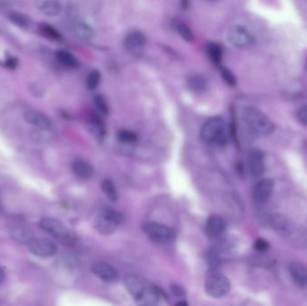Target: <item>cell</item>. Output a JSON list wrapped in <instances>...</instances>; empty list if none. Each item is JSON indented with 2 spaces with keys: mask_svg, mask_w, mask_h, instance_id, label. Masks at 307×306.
<instances>
[{
  "mask_svg": "<svg viewBox=\"0 0 307 306\" xmlns=\"http://www.w3.org/2000/svg\"><path fill=\"white\" fill-rule=\"evenodd\" d=\"M29 250L40 258L52 257L56 253L57 247L53 242L44 238H32L28 243Z\"/></svg>",
  "mask_w": 307,
  "mask_h": 306,
  "instance_id": "9c48e42d",
  "label": "cell"
},
{
  "mask_svg": "<svg viewBox=\"0 0 307 306\" xmlns=\"http://www.w3.org/2000/svg\"><path fill=\"white\" fill-rule=\"evenodd\" d=\"M306 70H307V62H306Z\"/></svg>",
  "mask_w": 307,
  "mask_h": 306,
  "instance_id": "ab89813d",
  "label": "cell"
},
{
  "mask_svg": "<svg viewBox=\"0 0 307 306\" xmlns=\"http://www.w3.org/2000/svg\"><path fill=\"white\" fill-rule=\"evenodd\" d=\"M296 117L299 122H301L303 125L307 126V105L299 108L296 113Z\"/></svg>",
  "mask_w": 307,
  "mask_h": 306,
  "instance_id": "e575fe53",
  "label": "cell"
},
{
  "mask_svg": "<svg viewBox=\"0 0 307 306\" xmlns=\"http://www.w3.org/2000/svg\"><path fill=\"white\" fill-rule=\"evenodd\" d=\"M227 39L235 48H249L254 43L253 35L248 29L242 25L232 26L227 33Z\"/></svg>",
  "mask_w": 307,
  "mask_h": 306,
  "instance_id": "8992f818",
  "label": "cell"
},
{
  "mask_svg": "<svg viewBox=\"0 0 307 306\" xmlns=\"http://www.w3.org/2000/svg\"><path fill=\"white\" fill-rule=\"evenodd\" d=\"M93 274L105 281H113L118 277L117 270L106 262H98L92 267Z\"/></svg>",
  "mask_w": 307,
  "mask_h": 306,
  "instance_id": "4fadbf2b",
  "label": "cell"
},
{
  "mask_svg": "<svg viewBox=\"0 0 307 306\" xmlns=\"http://www.w3.org/2000/svg\"><path fill=\"white\" fill-rule=\"evenodd\" d=\"M273 188H274V181L270 178L260 180L255 184L252 191V196L255 201L260 204L266 202L272 193Z\"/></svg>",
  "mask_w": 307,
  "mask_h": 306,
  "instance_id": "8fae6325",
  "label": "cell"
},
{
  "mask_svg": "<svg viewBox=\"0 0 307 306\" xmlns=\"http://www.w3.org/2000/svg\"><path fill=\"white\" fill-rule=\"evenodd\" d=\"M134 299L138 306H157L159 301V294L155 287L145 285L142 290L134 296Z\"/></svg>",
  "mask_w": 307,
  "mask_h": 306,
  "instance_id": "7c38bea8",
  "label": "cell"
},
{
  "mask_svg": "<svg viewBox=\"0 0 307 306\" xmlns=\"http://www.w3.org/2000/svg\"><path fill=\"white\" fill-rule=\"evenodd\" d=\"M145 43H146V39L144 33L138 31L129 32L124 39V45L126 48L132 50L144 47Z\"/></svg>",
  "mask_w": 307,
  "mask_h": 306,
  "instance_id": "d6986e66",
  "label": "cell"
},
{
  "mask_svg": "<svg viewBox=\"0 0 307 306\" xmlns=\"http://www.w3.org/2000/svg\"><path fill=\"white\" fill-rule=\"evenodd\" d=\"M230 286L229 279L220 273L211 275L205 283L207 294L215 298L225 296L230 290Z\"/></svg>",
  "mask_w": 307,
  "mask_h": 306,
  "instance_id": "5b68a950",
  "label": "cell"
},
{
  "mask_svg": "<svg viewBox=\"0 0 307 306\" xmlns=\"http://www.w3.org/2000/svg\"><path fill=\"white\" fill-rule=\"evenodd\" d=\"M5 64L8 67V69H15L18 66V61L15 57H9L6 60Z\"/></svg>",
  "mask_w": 307,
  "mask_h": 306,
  "instance_id": "d590c367",
  "label": "cell"
},
{
  "mask_svg": "<svg viewBox=\"0 0 307 306\" xmlns=\"http://www.w3.org/2000/svg\"><path fill=\"white\" fill-rule=\"evenodd\" d=\"M289 273L295 285L300 287L307 286V267L300 262H292L289 265Z\"/></svg>",
  "mask_w": 307,
  "mask_h": 306,
  "instance_id": "5bb4252c",
  "label": "cell"
},
{
  "mask_svg": "<svg viewBox=\"0 0 307 306\" xmlns=\"http://www.w3.org/2000/svg\"><path fill=\"white\" fill-rule=\"evenodd\" d=\"M8 19L11 21V23L16 24V26L20 28H28L31 24V20L28 16H25L23 13L16 12V11L9 13Z\"/></svg>",
  "mask_w": 307,
  "mask_h": 306,
  "instance_id": "603a6c76",
  "label": "cell"
},
{
  "mask_svg": "<svg viewBox=\"0 0 307 306\" xmlns=\"http://www.w3.org/2000/svg\"><path fill=\"white\" fill-rule=\"evenodd\" d=\"M201 138L209 144L223 146L227 142L226 123L221 117H213L208 120L200 131Z\"/></svg>",
  "mask_w": 307,
  "mask_h": 306,
  "instance_id": "7a4b0ae2",
  "label": "cell"
},
{
  "mask_svg": "<svg viewBox=\"0 0 307 306\" xmlns=\"http://www.w3.org/2000/svg\"><path fill=\"white\" fill-rule=\"evenodd\" d=\"M23 116L25 122L34 128L41 130H49L53 129V121H50V119L46 114L38 110L27 108L24 110Z\"/></svg>",
  "mask_w": 307,
  "mask_h": 306,
  "instance_id": "ba28073f",
  "label": "cell"
},
{
  "mask_svg": "<svg viewBox=\"0 0 307 306\" xmlns=\"http://www.w3.org/2000/svg\"><path fill=\"white\" fill-rule=\"evenodd\" d=\"M56 58L62 66L68 69H77L79 66V62L77 61V58L68 50L60 49L59 52H57Z\"/></svg>",
  "mask_w": 307,
  "mask_h": 306,
  "instance_id": "44dd1931",
  "label": "cell"
},
{
  "mask_svg": "<svg viewBox=\"0 0 307 306\" xmlns=\"http://www.w3.org/2000/svg\"><path fill=\"white\" fill-rule=\"evenodd\" d=\"M74 35L79 40H89L93 37V30L89 24L83 21H75L71 26Z\"/></svg>",
  "mask_w": 307,
  "mask_h": 306,
  "instance_id": "ac0fdd59",
  "label": "cell"
},
{
  "mask_svg": "<svg viewBox=\"0 0 307 306\" xmlns=\"http://www.w3.org/2000/svg\"><path fill=\"white\" fill-rule=\"evenodd\" d=\"M242 119L247 127L260 136H269L273 133L275 126L265 113L255 107H246L242 111Z\"/></svg>",
  "mask_w": 307,
  "mask_h": 306,
  "instance_id": "6da1fadb",
  "label": "cell"
},
{
  "mask_svg": "<svg viewBox=\"0 0 307 306\" xmlns=\"http://www.w3.org/2000/svg\"><path fill=\"white\" fill-rule=\"evenodd\" d=\"M221 75H222L223 78H224V80L226 81L227 85H231V86H234L236 85V78L230 70H228L226 68H222L221 69Z\"/></svg>",
  "mask_w": 307,
  "mask_h": 306,
  "instance_id": "1f68e13d",
  "label": "cell"
},
{
  "mask_svg": "<svg viewBox=\"0 0 307 306\" xmlns=\"http://www.w3.org/2000/svg\"><path fill=\"white\" fill-rule=\"evenodd\" d=\"M72 171L77 177L80 178L82 180L91 179L93 177V173H94L92 165L87 162L80 160V159H77L76 161L73 162Z\"/></svg>",
  "mask_w": 307,
  "mask_h": 306,
  "instance_id": "e0dca14e",
  "label": "cell"
},
{
  "mask_svg": "<svg viewBox=\"0 0 307 306\" xmlns=\"http://www.w3.org/2000/svg\"><path fill=\"white\" fill-rule=\"evenodd\" d=\"M226 229V223L218 215L210 216L206 223V231L211 237H217Z\"/></svg>",
  "mask_w": 307,
  "mask_h": 306,
  "instance_id": "9a60e30c",
  "label": "cell"
},
{
  "mask_svg": "<svg viewBox=\"0 0 307 306\" xmlns=\"http://www.w3.org/2000/svg\"><path fill=\"white\" fill-rule=\"evenodd\" d=\"M40 227L64 245L72 246L77 242L76 234L72 233L62 222L55 218L41 219Z\"/></svg>",
  "mask_w": 307,
  "mask_h": 306,
  "instance_id": "3957f363",
  "label": "cell"
},
{
  "mask_svg": "<svg viewBox=\"0 0 307 306\" xmlns=\"http://www.w3.org/2000/svg\"><path fill=\"white\" fill-rule=\"evenodd\" d=\"M208 264L211 270H216L219 266V258L214 250H211L210 253L208 254Z\"/></svg>",
  "mask_w": 307,
  "mask_h": 306,
  "instance_id": "d6a6232c",
  "label": "cell"
},
{
  "mask_svg": "<svg viewBox=\"0 0 307 306\" xmlns=\"http://www.w3.org/2000/svg\"><path fill=\"white\" fill-rule=\"evenodd\" d=\"M13 239L16 242H31L32 238V233L30 230L25 228L24 226H16L11 231Z\"/></svg>",
  "mask_w": 307,
  "mask_h": 306,
  "instance_id": "7402d4cb",
  "label": "cell"
},
{
  "mask_svg": "<svg viewBox=\"0 0 307 306\" xmlns=\"http://www.w3.org/2000/svg\"><path fill=\"white\" fill-rule=\"evenodd\" d=\"M37 8L40 12L44 14L45 16L53 17V16H59L61 12V4L59 1L55 0H41L37 1Z\"/></svg>",
  "mask_w": 307,
  "mask_h": 306,
  "instance_id": "2e32d148",
  "label": "cell"
},
{
  "mask_svg": "<svg viewBox=\"0 0 307 306\" xmlns=\"http://www.w3.org/2000/svg\"><path fill=\"white\" fill-rule=\"evenodd\" d=\"M39 29H40L41 34L48 40H57L58 41V40H61V38H62L60 32L50 24H44V23L40 24Z\"/></svg>",
  "mask_w": 307,
  "mask_h": 306,
  "instance_id": "484cf974",
  "label": "cell"
},
{
  "mask_svg": "<svg viewBox=\"0 0 307 306\" xmlns=\"http://www.w3.org/2000/svg\"><path fill=\"white\" fill-rule=\"evenodd\" d=\"M270 221H271V226L280 234H287V233L290 232V222L282 215L276 214V215L271 216Z\"/></svg>",
  "mask_w": 307,
  "mask_h": 306,
  "instance_id": "ffe728a7",
  "label": "cell"
},
{
  "mask_svg": "<svg viewBox=\"0 0 307 306\" xmlns=\"http://www.w3.org/2000/svg\"><path fill=\"white\" fill-rule=\"evenodd\" d=\"M171 288H172V292L174 295H176V296H183L184 295V291L181 286L174 285V286H172Z\"/></svg>",
  "mask_w": 307,
  "mask_h": 306,
  "instance_id": "8d00e7d4",
  "label": "cell"
},
{
  "mask_svg": "<svg viewBox=\"0 0 307 306\" xmlns=\"http://www.w3.org/2000/svg\"><path fill=\"white\" fill-rule=\"evenodd\" d=\"M94 105L100 113L108 115L109 114V106L105 101V98L101 95H96L94 97Z\"/></svg>",
  "mask_w": 307,
  "mask_h": 306,
  "instance_id": "4dcf8cb0",
  "label": "cell"
},
{
  "mask_svg": "<svg viewBox=\"0 0 307 306\" xmlns=\"http://www.w3.org/2000/svg\"><path fill=\"white\" fill-rule=\"evenodd\" d=\"M248 167L253 177L262 176L265 171V157L263 151L252 148L248 155Z\"/></svg>",
  "mask_w": 307,
  "mask_h": 306,
  "instance_id": "30bf717a",
  "label": "cell"
},
{
  "mask_svg": "<svg viewBox=\"0 0 307 306\" xmlns=\"http://www.w3.org/2000/svg\"><path fill=\"white\" fill-rule=\"evenodd\" d=\"M101 189L111 201L115 202L117 200L118 192L113 181L105 180L101 182Z\"/></svg>",
  "mask_w": 307,
  "mask_h": 306,
  "instance_id": "4316f807",
  "label": "cell"
},
{
  "mask_svg": "<svg viewBox=\"0 0 307 306\" xmlns=\"http://www.w3.org/2000/svg\"><path fill=\"white\" fill-rule=\"evenodd\" d=\"M5 278H6V274H5L4 269L0 266V285L4 281Z\"/></svg>",
  "mask_w": 307,
  "mask_h": 306,
  "instance_id": "74e56055",
  "label": "cell"
},
{
  "mask_svg": "<svg viewBox=\"0 0 307 306\" xmlns=\"http://www.w3.org/2000/svg\"><path fill=\"white\" fill-rule=\"evenodd\" d=\"M254 249L257 250V251H260V252H264V251H267V250H269V248H270V243L267 242L265 239H263V238H258L254 242Z\"/></svg>",
  "mask_w": 307,
  "mask_h": 306,
  "instance_id": "836d02e7",
  "label": "cell"
},
{
  "mask_svg": "<svg viewBox=\"0 0 307 306\" xmlns=\"http://www.w3.org/2000/svg\"><path fill=\"white\" fill-rule=\"evenodd\" d=\"M101 73L99 70L93 69L89 73L86 78V86L89 90H94L101 82Z\"/></svg>",
  "mask_w": 307,
  "mask_h": 306,
  "instance_id": "f1b7e54d",
  "label": "cell"
},
{
  "mask_svg": "<svg viewBox=\"0 0 307 306\" xmlns=\"http://www.w3.org/2000/svg\"><path fill=\"white\" fill-rule=\"evenodd\" d=\"M207 53L210 56V60L214 62L217 66L221 64L223 57V48L220 45L210 42L207 45Z\"/></svg>",
  "mask_w": 307,
  "mask_h": 306,
  "instance_id": "cb8c5ba5",
  "label": "cell"
},
{
  "mask_svg": "<svg viewBox=\"0 0 307 306\" xmlns=\"http://www.w3.org/2000/svg\"><path fill=\"white\" fill-rule=\"evenodd\" d=\"M118 137L121 142L126 143V144H133L135 142L137 141V135L130 130L123 129L121 130L118 134Z\"/></svg>",
  "mask_w": 307,
  "mask_h": 306,
  "instance_id": "f546056e",
  "label": "cell"
},
{
  "mask_svg": "<svg viewBox=\"0 0 307 306\" xmlns=\"http://www.w3.org/2000/svg\"><path fill=\"white\" fill-rule=\"evenodd\" d=\"M176 306H189V304L186 301H180L176 303Z\"/></svg>",
  "mask_w": 307,
  "mask_h": 306,
  "instance_id": "f35d334b",
  "label": "cell"
},
{
  "mask_svg": "<svg viewBox=\"0 0 307 306\" xmlns=\"http://www.w3.org/2000/svg\"><path fill=\"white\" fill-rule=\"evenodd\" d=\"M175 27H176V31L179 33V35L182 37L185 41L191 42L194 40L193 32L187 24L182 23V22H179L175 25Z\"/></svg>",
  "mask_w": 307,
  "mask_h": 306,
  "instance_id": "83f0119b",
  "label": "cell"
},
{
  "mask_svg": "<svg viewBox=\"0 0 307 306\" xmlns=\"http://www.w3.org/2000/svg\"><path fill=\"white\" fill-rule=\"evenodd\" d=\"M188 85L195 93H203L208 87V83L204 77L200 76L190 77L188 81Z\"/></svg>",
  "mask_w": 307,
  "mask_h": 306,
  "instance_id": "d4e9b609",
  "label": "cell"
},
{
  "mask_svg": "<svg viewBox=\"0 0 307 306\" xmlns=\"http://www.w3.org/2000/svg\"><path fill=\"white\" fill-rule=\"evenodd\" d=\"M144 230L152 241L158 243L171 242L174 238V230L158 223H147L144 226Z\"/></svg>",
  "mask_w": 307,
  "mask_h": 306,
  "instance_id": "52a82bcc",
  "label": "cell"
},
{
  "mask_svg": "<svg viewBox=\"0 0 307 306\" xmlns=\"http://www.w3.org/2000/svg\"><path fill=\"white\" fill-rule=\"evenodd\" d=\"M123 221L121 214L115 210L107 209L103 210L95 219V227L103 234H112Z\"/></svg>",
  "mask_w": 307,
  "mask_h": 306,
  "instance_id": "277c9868",
  "label": "cell"
}]
</instances>
